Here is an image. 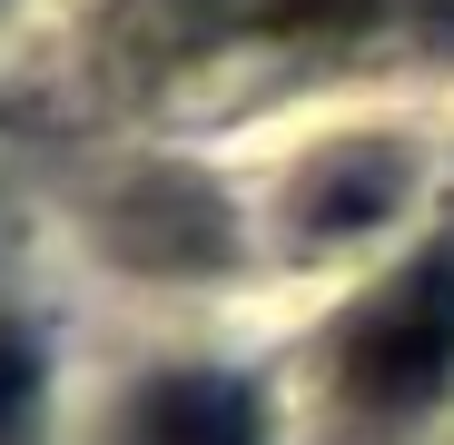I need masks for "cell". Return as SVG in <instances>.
<instances>
[{
	"label": "cell",
	"instance_id": "6da1fadb",
	"mask_svg": "<svg viewBox=\"0 0 454 445\" xmlns=\"http://www.w3.org/2000/svg\"><path fill=\"white\" fill-rule=\"evenodd\" d=\"M336 386H346V406L375 416V425L425 416V406L454 386V258H415L395 287H375L365 307L346 317Z\"/></svg>",
	"mask_w": 454,
	"mask_h": 445
},
{
	"label": "cell",
	"instance_id": "7a4b0ae2",
	"mask_svg": "<svg viewBox=\"0 0 454 445\" xmlns=\"http://www.w3.org/2000/svg\"><path fill=\"white\" fill-rule=\"evenodd\" d=\"M129 445H267V416L238 377H207V366H178V377H148L129 406Z\"/></svg>",
	"mask_w": 454,
	"mask_h": 445
},
{
	"label": "cell",
	"instance_id": "3957f363",
	"mask_svg": "<svg viewBox=\"0 0 454 445\" xmlns=\"http://www.w3.org/2000/svg\"><path fill=\"white\" fill-rule=\"evenodd\" d=\"M405 198V159L395 148H336V159L307 179V238H356Z\"/></svg>",
	"mask_w": 454,
	"mask_h": 445
},
{
	"label": "cell",
	"instance_id": "277c9868",
	"mask_svg": "<svg viewBox=\"0 0 454 445\" xmlns=\"http://www.w3.org/2000/svg\"><path fill=\"white\" fill-rule=\"evenodd\" d=\"M40 425V346L0 317V445H30Z\"/></svg>",
	"mask_w": 454,
	"mask_h": 445
}]
</instances>
